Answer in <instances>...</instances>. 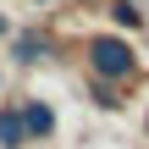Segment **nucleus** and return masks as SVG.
Segmentation results:
<instances>
[{
  "instance_id": "1",
  "label": "nucleus",
  "mask_w": 149,
  "mask_h": 149,
  "mask_svg": "<svg viewBox=\"0 0 149 149\" xmlns=\"http://www.w3.org/2000/svg\"><path fill=\"white\" fill-rule=\"evenodd\" d=\"M94 72H105V77H122V72H133V55H127L116 39H100V44H94Z\"/></svg>"
},
{
  "instance_id": "2",
  "label": "nucleus",
  "mask_w": 149,
  "mask_h": 149,
  "mask_svg": "<svg viewBox=\"0 0 149 149\" xmlns=\"http://www.w3.org/2000/svg\"><path fill=\"white\" fill-rule=\"evenodd\" d=\"M17 144H22V116L0 111V149H17Z\"/></svg>"
},
{
  "instance_id": "3",
  "label": "nucleus",
  "mask_w": 149,
  "mask_h": 149,
  "mask_svg": "<svg viewBox=\"0 0 149 149\" xmlns=\"http://www.w3.org/2000/svg\"><path fill=\"white\" fill-rule=\"evenodd\" d=\"M50 127H55V122H50L44 105H28V111H22V133H50Z\"/></svg>"
},
{
  "instance_id": "4",
  "label": "nucleus",
  "mask_w": 149,
  "mask_h": 149,
  "mask_svg": "<svg viewBox=\"0 0 149 149\" xmlns=\"http://www.w3.org/2000/svg\"><path fill=\"white\" fill-rule=\"evenodd\" d=\"M44 39H17V61H44Z\"/></svg>"
},
{
  "instance_id": "5",
  "label": "nucleus",
  "mask_w": 149,
  "mask_h": 149,
  "mask_svg": "<svg viewBox=\"0 0 149 149\" xmlns=\"http://www.w3.org/2000/svg\"><path fill=\"white\" fill-rule=\"evenodd\" d=\"M111 11H116V22H127V28H138V11H133V6H127V0H116V6H111Z\"/></svg>"
},
{
  "instance_id": "6",
  "label": "nucleus",
  "mask_w": 149,
  "mask_h": 149,
  "mask_svg": "<svg viewBox=\"0 0 149 149\" xmlns=\"http://www.w3.org/2000/svg\"><path fill=\"white\" fill-rule=\"evenodd\" d=\"M0 33H6V22H0Z\"/></svg>"
}]
</instances>
